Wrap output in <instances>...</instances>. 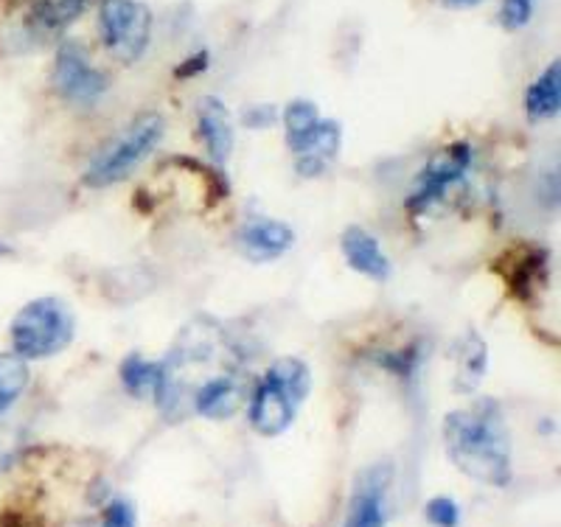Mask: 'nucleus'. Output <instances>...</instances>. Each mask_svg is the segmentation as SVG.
Wrapping results in <instances>:
<instances>
[{
    "label": "nucleus",
    "instance_id": "1",
    "mask_svg": "<svg viewBox=\"0 0 561 527\" xmlns=\"http://www.w3.org/2000/svg\"><path fill=\"white\" fill-rule=\"evenodd\" d=\"M444 446L455 469L491 489L511 485V435L503 406L478 399L472 406L453 410L444 419Z\"/></svg>",
    "mask_w": 561,
    "mask_h": 527
},
{
    "label": "nucleus",
    "instance_id": "2",
    "mask_svg": "<svg viewBox=\"0 0 561 527\" xmlns=\"http://www.w3.org/2000/svg\"><path fill=\"white\" fill-rule=\"evenodd\" d=\"M12 348L23 359H48L57 356L73 343L77 334V318L62 298H37L28 300L14 314L12 325Z\"/></svg>",
    "mask_w": 561,
    "mask_h": 527
},
{
    "label": "nucleus",
    "instance_id": "3",
    "mask_svg": "<svg viewBox=\"0 0 561 527\" xmlns=\"http://www.w3.org/2000/svg\"><path fill=\"white\" fill-rule=\"evenodd\" d=\"M163 138V118L158 113H140L110 140L107 147L90 160L82 183L88 188H110L133 174L135 165L147 158Z\"/></svg>",
    "mask_w": 561,
    "mask_h": 527
},
{
    "label": "nucleus",
    "instance_id": "4",
    "mask_svg": "<svg viewBox=\"0 0 561 527\" xmlns=\"http://www.w3.org/2000/svg\"><path fill=\"white\" fill-rule=\"evenodd\" d=\"M99 26L107 51L118 62L133 65L144 57L152 37V12L138 0H104L99 9Z\"/></svg>",
    "mask_w": 561,
    "mask_h": 527
},
{
    "label": "nucleus",
    "instance_id": "5",
    "mask_svg": "<svg viewBox=\"0 0 561 527\" xmlns=\"http://www.w3.org/2000/svg\"><path fill=\"white\" fill-rule=\"evenodd\" d=\"M472 158L474 152L466 140H458L453 147L435 152L430 163L421 169L415 188L410 191V214H424V210H430L435 203L447 197V191L458 185L466 177V172L472 169Z\"/></svg>",
    "mask_w": 561,
    "mask_h": 527
},
{
    "label": "nucleus",
    "instance_id": "6",
    "mask_svg": "<svg viewBox=\"0 0 561 527\" xmlns=\"http://www.w3.org/2000/svg\"><path fill=\"white\" fill-rule=\"evenodd\" d=\"M396 469L390 460L365 466L351 489L343 527H385L388 525V494L393 489Z\"/></svg>",
    "mask_w": 561,
    "mask_h": 527
},
{
    "label": "nucleus",
    "instance_id": "7",
    "mask_svg": "<svg viewBox=\"0 0 561 527\" xmlns=\"http://www.w3.org/2000/svg\"><path fill=\"white\" fill-rule=\"evenodd\" d=\"M51 82L65 102L79 104V107H90L107 93V77L90 65L88 54L77 43H65L57 51Z\"/></svg>",
    "mask_w": 561,
    "mask_h": 527
},
{
    "label": "nucleus",
    "instance_id": "8",
    "mask_svg": "<svg viewBox=\"0 0 561 527\" xmlns=\"http://www.w3.org/2000/svg\"><path fill=\"white\" fill-rule=\"evenodd\" d=\"M298 404L304 401L284 381L275 379L273 374H264L262 385L253 390L250 399V426L264 438H278L293 426Z\"/></svg>",
    "mask_w": 561,
    "mask_h": 527
},
{
    "label": "nucleus",
    "instance_id": "9",
    "mask_svg": "<svg viewBox=\"0 0 561 527\" xmlns=\"http://www.w3.org/2000/svg\"><path fill=\"white\" fill-rule=\"evenodd\" d=\"M295 244V230L278 219L255 217L242 225L237 233V248L253 264H267V261L280 259Z\"/></svg>",
    "mask_w": 561,
    "mask_h": 527
},
{
    "label": "nucleus",
    "instance_id": "10",
    "mask_svg": "<svg viewBox=\"0 0 561 527\" xmlns=\"http://www.w3.org/2000/svg\"><path fill=\"white\" fill-rule=\"evenodd\" d=\"M340 250H343L345 261L354 273L365 275L370 280H388L393 273V264L385 255V250L379 248V242L359 225H348L340 236Z\"/></svg>",
    "mask_w": 561,
    "mask_h": 527
},
{
    "label": "nucleus",
    "instance_id": "11",
    "mask_svg": "<svg viewBox=\"0 0 561 527\" xmlns=\"http://www.w3.org/2000/svg\"><path fill=\"white\" fill-rule=\"evenodd\" d=\"M197 133L214 163H225L233 152V122L219 99L205 95L197 104Z\"/></svg>",
    "mask_w": 561,
    "mask_h": 527
},
{
    "label": "nucleus",
    "instance_id": "12",
    "mask_svg": "<svg viewBox=\"0 0 561 527\" xmlns=\"http://www.w3.org/2000/svg\"><path fill=\"white\" fill-rule=\"evenodd\" d=\"M340 144H343V129L337 122H323L309 135V140L295 152V172L300 177H320L325 169L337 160Z\"/></svg>",
    "mask_w": 561,
    "mask_h": 527
},
{
    "label": "nucleus",
    "instance_id": "13",
    "mask_svg": "<svg viewBox=\"0 0 561 527\" xmlns=\"http://www.w3.org/2000/svg\"><path fill=\"white\" fill-rule=\"evenodd\" d=\"M242 404V388L233 376H210L194 390V413L210 421H228Z\"/></svg>",
    "mask_w": 561,
    "mask_h": 527
},
{
    "label": "nucleus",
    "instance_id": "14",
    "mask_svg": "<svg viewBox=\"0 0 561 527\" xmlns=\"http://www.w3.org/2000/svg\"><path fill=\"white\" fill-rule=\"evenodd\" d=\"M93 0H34L26 14V28L32 37H54L65 32L73 20L82 18Z\"/></svg>",
    "mask_w": 561,
    "mask_h": 527
},
{
    "label": "nucleus",
    "instance_id": "15",
    "mask_svg": "<svg viewBox=\"0 0 561 527\" xmlns=\"http://www.w3.org/2000/svg\"><path fill=\"white\" fill-rule=\"evenodd\" d=\"M561 107V65L556 59L553 65L542 70V77L536 79L528 90H525V113L534 122H545L553 118Z\"/></svg>",
    "mask_w": 561,
    "mask_h": 527
},
{
    "label": "nucleus",
    "instance_id": "16",
    "mask_svg": "<svg viewBox=\"0 0 561 527\" xmlns=\"http://www.w3.org/2000/svg\"><path fill=\"white\" fill-rule=\"evenodd\" d=\"M320 113L312 102L307 99H295L284 107V133H287V147L289 152H298L309 140V135L318 129Z\"/></svg>",
    "mask_w": 561,
    "mask_h": 527
},
{
    "label": "nucleus",
    "instance_id": "17",
    "mask_svg": "<svg viewBox=\"0 0 561 527\" xmlns=\"http://www.w3.org/2000/svg\"><path fill=\"white\" fill-rule=\"evenodd\" d=\"M163 376V363H149L140 354H129L122 363V385L129 396L144 399V396H154Z\"/></svg>",
    "mask_w": 561,
    "mask_h": 527
},
{
    "label": "nucleus",
    "instance_id": "18",
    "mask_svg": "<svg viewBox=\"0 0 561 527\" xmlns=\"http://www.w3.org/2000/svg\"><path fill=\"white\" fill-rule=\"evenodd\" d=\"M485 365H489V348H485V343L474 334V331H469L463 343H460L458 390L472 393V390L480 385V379H483Z\"/></svg>",
    "mask_w": 561,
    "mask_h": 527
},
{
    "label": "nucleus",
    "instance_id": "19",
    "mask_svg": "<svg viewBox=\"0 0 561 527\" xmlns=\"http://www.w3.org/2000/svg\"><path fill=\"white\" fill-rule=\"evenodd\" d=\"M548 278V253L545 250H523L517 273L511 275V289L523 300H530L534 289H542Z\"/></svg>",
    "mask_w": 561,
    "mask_h": 527
},
{
    "label": "nucleus",
    "instance_id": "20",
    "mask_svg": "<svg viewBox=\"0 0 561 527\" xmlns=\"http://www.w3.org/2000/svg\"><path fill=\"white\" fill-rule=\"evenodd\" d=\"M28 388V365L18 354H0V415Z\"/></svg>",
    "mask_w": 561,
    "mask_h": 527
},
{
    "label": "nucleus",
    "instance_id": "21",
    "mask_svg": "<svg viewBox=\"0 0 561 527\" xmlns=\"http://www.w3.org/2000/svg\"><path fill=\"white\" fill-rule=\"evenodd\" d=\"M424 514H427L430 525H435V527H458L460 525V508L453 496H433V500L427 502Z\"/></svg>",
    "mask_w": 561,
    "mask_h": 527
},
{
    "label": "nucleus",
    "instance_id": "22",
    "mask_svg": "<svg viewBox=\"0 0 561 527\" xmlns=\"http://www.w3.org/2000/svg\"><path fill=\"white\" fill-rule=\"evenodd\" d=\"M534 3L536 0H503V9H500V23H503L505 32H519L530 23L534 18Z\"/></svg>",
    "mask_w": 561,
    "mask_h": 527
},
{
    "label": "nucleus",
    "instance_id": "23",
    "mask_svg": "<svg viewBox=\"0 0 561 527\" xmlns=\"http://www.w3.org/2000/svg\"><path fill=\"white\" fill-rule=\"evenodd\" d=\"M135 522H138V514H135L133 500H127V496H115L104 508L102 527H135Z\"/></svg>",
    "mask_w": 561,
    "mask_h": 527
},
{
    "label": "nucleus",
    "instance_id": "24",
    "mask_svg": "<svg viewBox=\"0 0 561 527\" xmlns=\"http://www.w3.org/2000/svg\"><path fill=\"white\" fill-rule=\"evenodd\" d=\"M20 449V429L18 426H0V471L12 463L14 451Z\"/></svg>",
    "mask_w": 561,
    "mask_h": 527
},
{
    "label": "nucleus",
    "instance_id": "25",
    "mask_svg": "<svg viewBox=\"0 0 561 527\" xmlns=\"http://www.w3.org/2000/svg\"><path fill=\"white\" fill-rule=\"evenodd\" d=\"M275 118H278V113H275V110L270 107V104H262V107H248V110H244V115H242L244 127H250V129L270 127V124H273Z\"/></svg>",
    "mask_w": 561,
    "mask_h": 527
},
{
    "label": "nucleus",
    "instance_id": "26",
    "mask_svg": "<svg viewBox=\"0 0 561 527\" xmlns=\"http://www.w3.org/2000/svg\"><path fill=\"white\" fill-rule=\"evenodd\" d=\"M205 68H208V51H197L194 57H188L178 70H174V77L178 79L197 77V73H203Z\"/></svg>",
    "mask_w": 561,
    "mask_h": 527
},
{
    "label": "nucleus",
    "instance_id": "27",
    "mask_svg": "<svg viewBox=\"0 0 561 527\" xmlns=\"http://www.w3.org/2000/svg\"><path fill=\"white\" fill-rule=\"evenodd\" d=\"M440 3H444V7H447V9H455V12H460V9L480 7L483 0H440Z\"/></svg>",
    "mask_w": 561,
    "mask_h": 527
},
{
    "label": "nucleus",
    "instance_id": "28",
    "mask_svg": "<svg viewBox=\"0 0 561 527\" xmlns=\"http://www.w3.org/2000/svg\"><path fill=\"white\" fill-rule=\"evenodd\" d=\"M0 253H7V248H0Z\"/></svg>",
    "mask_w": 561,
    "mask_h": 527
}]
</instances>
